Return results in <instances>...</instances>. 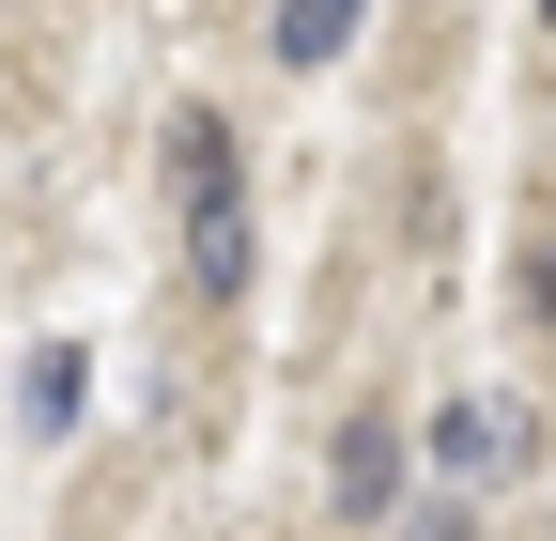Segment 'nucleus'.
<instances>
[{"mask_svg":"<svg viewBox=\"0 0 556 541\" xmlns=\"http://www.w3.org/2000/svg\"><path fill=\"white\" fill-rule=\"evenodd\" d=\"M170 186H186V279L201 294H248V186H232V124L217 109L170 124Z\"/></svg>","mask_w":556,"mask_h":541,"instance_id":"f257e3e1","label":"nucleus"},{"mask_svg":"<svg viewBox=\"0 0 556 541\" xmlns=\"http://www.w3.org/2000/svg\"><path fill=\"white\" fill-rule=\"evenodd\" d=\"M541 433L510 418V402H448L433 418V480H464V495H495V464H526Z\"/></svg>","mask_w":556,"mask_h":541,"instance_id":"f03ea898","label":"nucleus"},{"mask_svg":"<svg viewBox=\"0 0 556 541\" xmlns=\"http://www.w3.org/2000/svg\"><path fill=\"white\" fill-rule=\"evenodd\" d=\"M402 495V433L387 418H340V511H387Z\"/></svg>","mask_w":556,"mask_h":541,"instance_id":"7ed1b4c3","label":"nucleus"},{"mask_svg":"<svg viewBox=\"0 0 556 541\" xmlns=\"http://www.w3.org/2000/svg\"><path fill=\"white\" fill-rule=\"evenodd\" d=\"M356 16H371V0H278V62H294V78H309V62H340V47H356Z\"/></svg>","mask_w":556,"mask_h":541,"instance_id":"20e7f679","label":"nucleus"},{"mask_svg":"<svg viewBox=\"0 0 556 541\" xmlns=\"http://www.w3.org/2000/svg\"><path fill=\"white\" fill-rule=\"evenodd\" d=\"M16 402H31V433H62V418H78V402H93V372H78V341H47Z\"/></svg>","mask_w":556,"mask_h":541,"instance_id":"39448f33","label":"nucleus"},{"mask_svg":"<svg viewBox=\"0 0 556 541\" xmlns=\"http://www.w3.org/2000/svg\"><path fill=\"white\" fill-rule=\"evenodd\" d=\"M526 310H541V325H556V232H541V248H526Z\"/></svg>","mask_w":556,"mask_h":541,"instance_id":"423d86ee","label":"nucleus"},{"mask_svg":"<svg viewBox=\"0 0 556 541\" xmlns=\"http://www.w3.org/2000/svg\"><path fill=\"white\" fill-rule=\"evenodd\" d=\"M541 16H556V0H541Z\"/></svg>","mask_w":556,"mask_h":541,"instance_id":"0eeeda50","label":"nucleus"}]
</instances>
